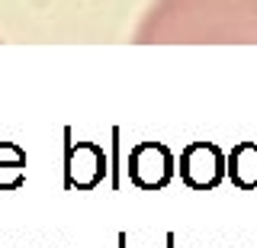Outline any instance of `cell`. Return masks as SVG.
Listing matches in <instances>:
<instances>
[{
	"label": "cell",
	"instance_id": "6da1fadb",
	"mask_svg": "<svg viewBox=\"0 0 257 248\" xmlns=\"http://www.w3.org/2000/svg\"><path fill=\"white\" fill-rule=\"evenodd\" d=\"M177 171L174 151L164 142H139L128 151V181L139 190H161L167 187Z\"/></svg>",
	"mask_w": 257,
	"mask_h": 248
},
{
	"label": "cell",
	"instance_id": "7a4b0ae2",
	"mask_svg": "<svg viewBox=\"0 0 257 248\" xmlns=\"http://www.w3.org/2000/svg\"><path fill=\"white\" fill-rule=\"evenodd\" d=\"M225 178V155L215 142H190L180 151V181L193 190H215Z\"/></svg>",
	"mask_w": 257,
	"mask_h": 248
},
{
	"label": "cell",
	"instance_id": "3957f363",
	"mask_svg": "<svg viewBox=\"0 0 257 248\" xmlns=\"http://www.w3.org/2000/svg\"><path fill=\"white\" fill-rule=\"evenodd\" d=\"M106 178V155L93 142H77L68 148L64 158V184L71 190H93L96 184Z\"/></svg>",
	"mask_w": 257,
	"mask_h": 248
},
{
	"label": "cell",
	"instance_id": "277c9868",
	"mask_svg": "<svg viewBox=\"0 0 257 248\" xmlns=\"http://www.w3.org/2000/svg\"><path fill=\"white\" fill-rule=\"evenodd\" d=\"M225 174L238 190H257V142H238L225 158Z\"/></svg>",
	"mask_w": 257,
	"mask_h": 248
},
{
	"label": "cell",
	"instance_id": "5b68a950",
	"mask_svg": "<svg viewBox=\"0 0 257 248\" xmlns=\"http://www.w3.org/2000/svg\"><path fill=\"white\" fill-rule=\"evenodd\" d=\"M26 181V151L13 142H0V190H16Z\"/></svg>",
	"mask_w": 257,
	"mask_h": 248
}]
</instances>
